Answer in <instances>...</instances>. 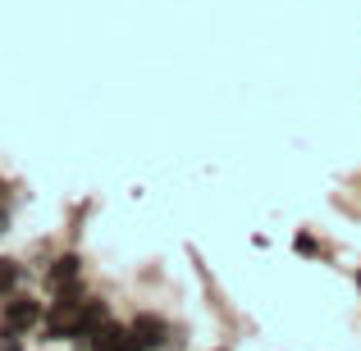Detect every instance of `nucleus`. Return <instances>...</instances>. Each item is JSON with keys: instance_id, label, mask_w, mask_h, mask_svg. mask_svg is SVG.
<instances>
[{"instance_id": "f257e3e1", "label": "nucleus", "mask_w": 361, "mask_h": 351, "mask_svg": "<svg viewBox=\"0 0 361 351\" xmlns=\"http://www.w3.org/2000/svg\"><path fill=\"white\" fill-rule=\"evenodd\" d=\"M128 333H133V347H137V351H160L169 343V324L160 315H137L128 324Z\"/></svg>"}, {"instance_id": "f03ea898", "label": "nucleus", "mask_w": 361, "mask_h": 351, "mask_svg": "<svg viewBox=\"0 0 361 351\" xmlns=\"http://www.w3.org/2000/svg\"><path fill=\"white\" fill-rule=\"evenodd\" d=\"M37 324H42V301H32V297H9L5 301V328L23 333V328H37Z\"/></svg>"}, {"instance_id": "7ed1b4c3", "label": "nucleus", "mask_w": 361, "mask_h": 351, "mask_svg": "<svg viewBox=\"0 0 361 351\" xmlns=\"http://www.w3.org/2000/svg\"><path fill=\"white\" fill-rule=\"evenodd\" d=\"M87 347H92V351H137V347H133V333H128V328L110 324V319L97 328V333H92Z\"/></svg>"}, {"instance_id": "20e7f679", "label": "nucleus", "mask_w": 361, "mask_h": 351, "mask_svg": "<svg viewBox=\"0 0 361 351\" xmlns=\"http://www.w3.org/2000/svg\"><path fill=\"white\" fill-rule=\"evenodd\" d=\"M106 324V301H82L78 324H73V343H92V333Z\"/></svg>"}, {"instance_id": "39448f33", "label": "nucleus", "mask_w": 361, "mask_h": 351, "mask_svg": "<svg viewBox=\"0 0 361 351\" xmlns=\"http://www.w3.org/2000/svg\"><path fill=\"white\" fill-rule=\"evenodd\" d=\"M78 269H82V260H78V255H60V260H55L51 269H46V283H51L55 292H60V288H73Z\"/></svg>"}, {"instance_id": "423d86ee", "label": "nucleus", "mask_w": 361, "mask_h": 351, "mask_svg": "<svg viewBox=\"0 0 361 351\" xmlns=\"http://www.w3.org/2000/svg\"><path fill=\"white\" fill-rule=\"evenodd\" d=\"M18 279H23V269H18L14 260H0V297H9V292L18 288Z\"/></svg>"}, {"instance_id": "0eeeda50", "label": "nucleus", "mask_w": 361, "mask_h": 351, "mask_svg": "<svg viewBox=\"0 0 361 351\" xmlns=\"http://www.w3.org/2000/svg\"><path fill=\"white\" fill-rule=\"evenodd\" d=\"M0 351H23L18 333H14V328H5V324H0Z\"/></svg>"}, {"instance_id": "6e6552de", "label": "nucleus", "mask_w": 361, "mask_h": 351, "mask_svg": "<svg viewBox=\"0 0 361 351\" xmlns=\"http://www.w3.org/2000/svg\"><path fill=\"white\" fill-rule=\"evenodd\" d=\"M298 255H320V246H316V237H311V233L298 237Z\"/></svg>"}, {"instance_id": "1a4fd4ad", "label": "nucleus", "mask_w": 361, "mask_h": 351, "mask_svg": "<svg viewBox=\"0 0 361 351\" xmlns=\"http://www.w3.org/2000/svg\"><path fill=\"white\" fill-rule=\"evenodd\" d=\"M5 224H9V215H5V210H0V233H5Z\"/></svg>"}, {"instance_id": "9d476101", "label": "nucleus", "mask_w": 361, "mask_h": 351, "mask_svg": "<svg viewBox=\"0 0 361 351\" xmlns=\"http://www.w3.org/2000/svg\"><path fill=\"white\" fill-rule=\"evenodd\" d=\"M357 292H361V269H357Z\"/></svg>"}, {"instance_id": "9b49d317", "label": "nucleus", "mask_w": 361, "mask_h": 351, "mask_svg": "<svg viewBox=\"0 0 361 351\" xmlns=\"http://www.w3.org/2000/svg\"><path fill=\"white\" fill-rule=\"evenodd\" d=\"M220 351H224V347H220Z\"/></svg>"}]
</instances>
